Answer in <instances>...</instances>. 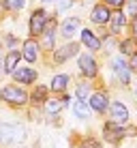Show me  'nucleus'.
<instances>
[{"instance_id":"nucleus-4","label":"nucleus","mask_w":137,"mask_h":148,"mask_svg":"<svg viewBox=\"0 0 137 148\" xmlns=\"http://www.w3.org/2000/svg\"><path fill=\"white\" fill-rule=\"evenodd\" d=\"M45 22H47V13L43 9H37L30 17V32L32 34H41L43 28H45Z\"/></svg>"},{"instance_id":"nucleus-17","label":"nucleus","mask_w":137,"mask_h":148,"mask_svg":"<svg viewBox=\"0 0 137 148\" xmlns=\"http://www.w3.org/2000/svg\"><path fill=\"white\" fill-rule=\"evenodd\" d=\"M79 28V19L77 17H71V19H67V22L62 24V37H67V39H71L75 34V30Z\"/></svg>"},{"instance_id":"nucleus-27","label":"nucleus","mask_w":137,"mask_h":148,"mask_svg":"<svg viewBox=\"0 0 137 148\" xmlns=\"http://www.w3.org/2000/svg\"><path fill=\"white\" fill-rule=\"evenodd\" d=\"M71 4H73V0H60L58 9H60V11H67V9H71Z\"/></svg>"},{"instance_id":"nucleus-28","label":"nucleus","mask_w":137,"mask_h":148,"mask_svg":"<svg viewBox=\"0 0 137 148\" xmlns=\"http://www.w3.org/2000/svg\"><path fill=\"white\" fill-rule=\"evenodd\" d=\"M84 148H99V142H94V140H88V142H84Z\"/></svg>"},{"instance_id":"nucleus-10","label":"nucleus","mask_w":137,"mask_h":148,"mask_svg":"<svg viewBox=\"0 0 137 148\" xmlns=\"http://www.w3.org/2000/svg\"><path fill=\"white\" fill-rule=\"evenodd\" d=\"M77 54V45L75 43H69V45H64V47H60V49H56L54 52V60L58 64H62L64 60H69L71 56H75Z\"/></svg>"},{"instance_id":"nucleus-5","label":"nucleus","mask_w":137,"mask_h":148,"mask_svg":"<svg viewBox=\"0 0 137 148\" xmlns=\"http://www.w3.org/2000/svg\"><path fill=\"white\" fill-rule=\"evenodd\" d=\"M79 69H82V73L86 77H96V73H99V67H96L94 58L88 54H82L79 56Z\"/></svg>"},{"instance_id":"nucleus-22","label":"nucleus","mask_w":137,"mask_h":148,"mask_svg":"<svg viewBox=\"0 0 137 148\" xmlns=\"http://www.w3.org/2000/svg\"><path fill=\"white\" fill-rule=\"evenodd\" d=\"M62 108H64V105L60 103L58 99H47V101H45V110H47L49 114H58Z\"/></svg>"},{"instance_id":"nucleus-6","label":"nucleus","mask_w":137,"mask_h":148,"mask_svg":"<svg viewBox=\"0 0 137 148\" xmlns=\"http://www.w3.org/2000/svg\"><path fill=\"white\" fill-rule=\"evenodd\" d=\"M109 110H111V122H116V125H124V122L129 120V110L124 108V103L114 101Z\"/></svg>"},{"instance_id":"nucleus-16","label":"nucleus","mask_w":137,"mask_h":148,"mask_svg":"<svg viewBox=\"0 0 137 148\" xmlns=\"http://www.w3.org/2000/svg\"><path fill=\"white\" fill-rule=\"evenodd\" d=\"M19 58H22V54L19 52H9V56L7 58H4V71H7V73H13L15 71V67H17V62H19Z\"/></svg>"},{"instance_id":"nucleus-7","label":"nucleus","mask_w":137,"mask_h":148,"mask_svg":"<svg viewBox=\"0 0 137 148\" xmlns=\"http://www.w3.org/2000/svg\"><path fill=\"white\" fill-rule=\"evenodd\" d=\"M13 77L19 84H34L37 82V71L30 69V67H22V69H15L13 71Z\"/></svg>"},{"instance_id":"nucleus-31","label":"nucleus","mask_w":137,"mask_h":148,"mask_svg":"<svg viewBox=\"0 0 137 148\" xmlns=\"http://www.w3.org/2000/svg\"><path fill=\"white\" fill-rule=\"evenodd\" d=\"M43 2H54V0H43Z\"/></svg>"},{"instance_id":"nucleus-23","label":"nucleus","mask_w":137,"mask_h":148,"mask_svg":"<svg viewBox=\"0 0 137 148\" xmlns=\"http://www.w3.org/2000/svg\"><path fill=\"white\" fill-rule=\"evenodd\" d=\"M24 4H26V0H4V7L11 11H19V9H24Z\"/></svg>"},{"instance_id":"nucleus-19","label":"nucleus","mask_w":137,"mask_h":148,"mask_svg":"<svg viewBox=\"0 0 137 148\" xmlns=\"http://www.w3.org/2000/svg\"><path fill=\"white\" fill-rule=\"evenodd\" d=\"M73 112H75V116H77V118H82V120H88V118H90V108L86 105V101H75Z\"/></svg>"},{"instance_id":"nucleus-2","label":"nucleus","mask_w":137,"mask_h":148,"mask_svg":"<svg viewBox=\"0 0 137 148\" xmlns=\"http://www.w3.org/2000/svg\"><path fill=\"white\" fill-rule=\"evenodd\" d=\"M24 140V129L15 125H0V142H22Z\"/></svg>"},{"instance_id":"nucleus-1","label":"nucleus","mask_w":137,"mask_h":148,"mask_svg":"<svg viewBox=\"0 0 137 148\" xmlns=\"http://www.w3.org/2000/svg\"><path fill=\"white\" fill-rule=\"evenodd\" d=\"M0 99L11 103V105H24L28 101V95L24 92L22 88H17V86H4V88L0 90Z\"/></svg>"},{"instance_id":"nucleus-8","label":"nucleus","mask_w":137,"mask_h":148,"mask_svg":"<svg viewBox=\"0 0 137 148\" xmlns=\"http://www.w3.org/2000/svg\"><path fill=\"white\" fill-rule=\"evenodd\" d=\"M111 64H114V71H116V75H118V79L126 86V84L131 82V67L124 62L122 58H116Z\"/></svg>"},{"instance_id":"nucleus-18","label":"nucleus","mask_w":137,"mask_h":148,"mask_svg":"<svg viewBox=\"0 0 137 148\" xmlns=\"http://www.w3.org/2000/svg\"><path fill=\"white\" fill-rule=\"evenodd\" d=\"M69 86V75H56V77H52V90H56V92H64Z\"/></svg>"},{"instance_id":"nucleus-9","label":"nucleus","mask_w":137,"mask_h":148,"mask_svg":"<svg viewBox=\"0 0 137 148\" xmlns=\"http://www.w3.org/2000/svg\"><path fill=\"white\" fill-rule=\"evenodd\" d=\"M54 28H56V22H54V19H52V22L47 19V22H45L43 32H41V34H43L41 45H43L45 49H52V47H54V41H56V37H54Z\"/></svg>"},{"instance_id":"nucleus-25","label":"nucleus","mask_w":137,"mask_h":148,"mask_svg":"<svg viewBox=\"0 0 137 148\" xmlns=\"http://www.w3.org/2000/svg\"><path fill=\"white\" fill-rule=\"evenodd\" d=\"M124 15H133V17H137V0H131V2L126 4V13Z\"/></svg>"},{"instance_id":"nucleus-29","label":"nucleus","mask_w":137,"mask_h":148,"mask_svg":"<svg viewBox=\"0 0 137 148\" xmlns=\"http://www.w3.org/2000/svg\"><path fill=\"white\" fill-rule=\"evenodd\" d=\"M131 67H133V69H137V52H135L133 56H131Z\"/></svg>"},{"instance_id":"nucleus-13","label":"nucleus","mask_w":137,"mask_h":148,"mask_svg":"<svg viewBox=\"0 0 137 148\" xmlns=\"http://www.w3.org/2000/svg\"><path fill=\"white\" fill-rule=\"evenodd\" d=\"M24 58L28 60V62H34L37 60V56H39V43L34 39H28L26 43H24Z\"/></svg>"},{"instance_id":"nucleus-3","label":"nucleus","mask_w":137,"mask_h":148,"mask_svg":"<svg viewBox=\"0 0 137 148\" xmlns=\"http://www.w3.org/2000/svg\"><path fill=\"white\" fill-rule=\"evenodd\" d=\"M124 133L126 131L120 125H116V122H105V127H103V137L107 142H111V144H118V142L124 137Z\"/></svg>"},{"instance_id":"nucleus-24","label":"nucleus","mask_w":137,"mask_h":148,"mask_svg":"<svg viewBox=\"0 0 137 148\" xmlns=\"http://www.w3.org/2000/svg\"><path fill=\"white\" fill-rule=\"evenodd\" d=\"M90 95V84H82L77 88V97H79V101H86V97Z\"/></svg>"},{"instance_id":"nucleus-14","label":"nucleus","mask_w":137,"mask_h":148,"mask_svg":"<svg viewBox=\"0 0 137 148\" xmlns=\"http://www.w3.org/2000/svg\"><path fill=\"white\" fill-rule=\"evenodd\" d=\"M82 43L86 45L88 49H101V41H99V37L92 32V30H82Z\"/></svg>"},{"instance_id":"nucleus-12","label":"nucleus","mask_w":137,"mask_h":148,"mask_svg":"<svg viewBox=\"0 0 137 148\" xmlns=\"http://www.w3.org/2000/svg\"><path fill=\"white\" fill-rule=\"evenodd\" d=\"M107 95H105V92H94L92 97H90V108H92L94 112H99V114H103V112L105 110H107Z\"/></svg>"},{"instance_id":"nucleus-20","label":"nucleus","mask_w":137,"mask_h":148,"mask_svg":"<svg viewBox=\"0 0 137 148\" xmlns=\"http://www.w3.org/2000/svg\"><path fill=\"white\" fill-rule=\"evenodd\" d=\"M120 52L126 54V56H133L137 52V41L135 39H124L122 43H120Z\"/></svg>"},{"instance_id":"nucleus-30","label":"nucleus","mask_w":137,"mask_h":148,"mask_svg":"<svg viewBox=\"0 0 137 148\" xmlns=\"http://www.w3.org/2000/svg\"><path fill=\"white\" fill-rule=\"evenodd\" d=\"M133 39L137 41V17L133 19Z\"/></svg>"},{"instance_id":"nucleus-11","label":"nucleus","mask_w":137,"mask_h":148,"mask_svg":"<svg viewBox=\"0 0 137 148\" xmlns=\"http://www.w3.org/2000/svg\"><path fill=\"white\" fill-rule=\"evenodd\" d=\"M109 7H105V4H96V7L92 9V15H90V17H92V22L94 24H101V26H103V24H107L109 22Z\"/></svg>"},{"instance_id":"nucleus-26","label":"nucleus","mask_w":137,"mask_h":148,"mask_svg":"<svg viewBox=\"0 0 137 148\" xmlns=\"http://www.w3.org/2000/svg\"><path fill=\"white\" fill-rule=\"evenodd\" d=\"M124 2H126V0H105V7H116V9H120Z\"/></svg>"},{"instance_id":"nucleus-15","label":"nucleus","mask_w":137,"mask_h":148,"mask_svg":"<svg viewBox=\"0 0 137 148\" xmlns=\"http://www.w3.org/2000/svg\"><path fill=\"white\" fill-rule=\"evenodd\" d=\"M109 22H111V32H114V34H118L120 30H122V26L126 24V15H124L122 11L111 13V15H109Z\"/></svg>"},{"instance_id":"nucleus-21","label":"nucleus","mask_w":137,"mask_h":148,"mask_svg":"<svg viewBox=\"0 0 137 148\" xmlns=\"http://www.w3.org/2000/svg\"><path fill=\"white\" fill-rule=\"evenodd\" d=\"M41 101H47V86H37L32 92V103H41Z\"/></svg>"}]
</instances>
